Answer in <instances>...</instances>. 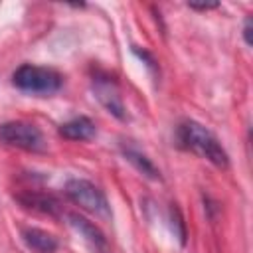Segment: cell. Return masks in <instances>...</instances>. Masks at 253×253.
Listing matches in <instances>:
<instances>
[{
	"label": "cell",
	"mask_w": 253,
	"mask_h": 253,
	"mask_svg": "<svg viewBox=\"0 0 253 253\" xmlns=\"http://www.w3.org/2000/svg\"><path fill=\"white\" fill-rule=\"evenodd\" d=\"M176 140L180 148L198 154L200 158L211 162L217 168L229 166V156L221 146V142L217 140V136L198 121H192V119L182 121L176 128Z\"/></svg>",
	"instance_id": "1"
},
{
	"label": "cell",
	"mask_w": 253,
	"mask_h": 253,
	"mask_svg": "<svg viewBox=\"0 0 253 253\" xmlns=\"http://www.w3.org/2000/svg\"><path fill=\"white\" fill-rule=\"evenodd\" d=\"M12 85L16 89H20L22 93L47 97L61 89L63 77L51 67L24 63L12 73Z\"/></svg>",
	"instance_id": "2"
},
{
	"label": "cell",
	"mask_w": 253,
	"mask_h": 253,
	"mask_svg": "<svg viewBox=\"0 0 253 253\" xmlns=\"http://www.w3.org/2000/svg\"><path fill=\"white\" fill-rule=\"evenodd\" d=\"M63 192L81 210H85L89 213H95L99 217H109L111 215V206H109V200H107L105 192L97 184H93L91 180L71 178V180H67Z\"/></svg>",
	"instance_id": "3"
},
{
	"label": "cell",
	"mask_w": 253,
	"mask_h": 253,
	"mask_svg": "<svg viewBox=\"0 0 253 253\" xmlns=\"http://www.w3.org/2000/svg\"><path fill=\"white\" fill-rule=\"evenodd\" d=\"M0 142L12 148H20L26 152H43L45 138L43 132L26 121H8L0 125Z\"/></svg>",
	"instance_id": "4"
},
{
	"label": "cell",
	"mask_w": 253,
	"mask_h": 253,
	"mask_svg": "<svg viewBox=\"0 0 253 253\" xmlns=\"http://www.w3.org/2000/svg\"><path fill=\"white\" fill-rule=\"evenodd\" d=\"M91 85H93V93H95L97 101L105 107V111L111 113L115 119L125 121L126 119V109H125V103H123V97H121L117 81L111 75L97 73L93 77Z\"/></svg>",
	"instance_id": "5"
},
{
	"label": "cell",
	"mask_w": 253,
	"mask_h": 253,
	"mask_svg": "<svg viewBox=\"0 0 253 253\" xmlns=\"http://www.w3.org/2000/svg\"><path fill=\"white\" fill-rule=\"evenodd\" d=\"M67 219H69V225L79 233V237L87 243V247L91 251H95V253H107L109 251V241H107L105 233L95 223H91L87 217H83L79 213H69Z\"/></svg>",
	"instance_id": "6"
},
{
	"label": "cell",
	"mask_w": 253,
	"mask_h": 253,
	"mask_svg": "<svg viewBox=\"0 0 253 253\" xmlns=\"http://www.w3.org/2000/svg\"><path fill=\"white\" fill-rule=\"evenodd\" d=\"M59 134L67 140H91L97 134L95 123L89 117H73L59 126Z\"/></svg>",
	"instance_id": "7"
},
{
	"label": "cell",
	"mask_w": 253,
	"mask_h": 253,
	"mask_svg": "<svg viewBox=\"0 0 253 253\" xmlns=\"http://www.w3.org/2000/svg\"><path fill=\"white\" fill-rule=\"evenodd\" d=\"M22 239L36 253H53L59 245L57 239L51 233H47L40 227H24L22 229Z\"/></svg>",
	"instance_id": "8"
},
{
	"label": "cell",
	"mask_w": 253,
	"mask_h": 253,
	"mask_svg": "<svg viewBox=\"0 0 253 253\" xmlns=\"http://www.w3.org/2000/svg\"><path fill=\"white\" fill-rule=\"evenodd\" d=\"M121 152H123V156H125L142 176H146V178H150V180H160V170L154 166V162H152L144 152H140V150L134 148L132 144H121Z\"/></svg>",
	"instance_id": "9"
},
{
	"label": "cell",
	"mask_w": 253,
	"mask_h": 253,
	"mask_svg": "<svg viewBox=\"0 0 253 253\" xmlns=\"http://www.w3.org/2000/svg\"><path fill=\"white\" fill-rule=\"evenodd\" d=\"M18 202L28 208V210H36V211H42V213H57L59 211V204L55 198L47 196V194H38V192H28V194H22L18 196Z\"/></svg>",
	"instance_id": "10"
},
{
	"label": "cell",
	"mask_w": 253,
	"mask_h": 253,
	"mask_svg": "<svg viewBox=\"0 0 253 253\" xmlns=\"http://www.w3.org/2000/svg\"><path fill=\"white\" fill-rule=\"evenodd\" d=\"M170 225H172L174 237H178V241L184 245L186 243V225H184V219H182L180 210L176 206L170 208Z\"/></svg>",
	"instance_id": "11"
},
{
	"label": "cell",
	"mask_w": 253,
	"mask_h": 253,
	"mask_svg": "<svg viewBox=\"0 0 253 253\" xmlns=\"http://www.w3.org/2000/svg\"><path fill=\"white\" fill-rule=\"evenodd\" d=\"M251 26H253L251 16H247L245 22H243V40H245L247 45H251Z\"/></svg>",
	"instance_id": "12"
},
{
	"label": "cell",
	"mask_w": 253,
	"mask_h": 253,
	"mask_svg": "<svg viewBox=\"0 0 253 253\" xmlns=\"http://www.w3.org/2000/svg\"><path fill=\"white\" fill-rule=\"evenodd\" d=\"M188 6H190L192 10H202V12H204V10H211V8H217L219 4H188Z\"/></svg>",
	"instance_id": "13"
}]
</instances>
